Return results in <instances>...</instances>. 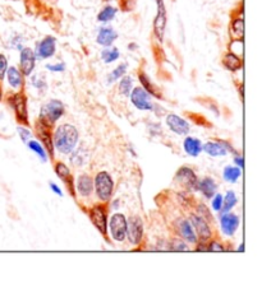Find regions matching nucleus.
Here are the masks:
<instances>
[{
    "label": "nucleus",
    "instance_id": "obj_1",
    "mask_svg": "<svg viewBox=\"0 0 262 293\" xmlns=\"http://www.w3.org/2000/svg\"><path fill=\"white\" fill-rule=\"evenodd\" d=\"M54 147L63 154H69L74 151L78 143V131L71 124L58 126L53 138Z\"/></svg>",
    "mask_w": 262,
    "mask_h": 293
},
{
    "label": "nucleus",
    "instance_id": "obj_2",
    "mask_svg": "<svg viewBox=\"0 0 262 293\" xmlns=\"http://www.w3.org/2000/svg\"><path fill=\"white\" fill-rule=\"evenodd\" d=\"M64 115V105L58 100H51L46 102L40 110L39 121L48 128L53 126Z\"/></svg>",
    "mask_w": 262,
    "mask_h": 293
},
{
    "label": "nucleus",
    "instance_id": "obj_3",
    "mask_svg": "<svg viewBox=\"0 0 262 293\" xmlns=\"http://www.w3.org/2000/svg\"><path fill=\"white\" fill-rule=\"evenodd\" d=\"M96 195L100 200L109 201L114 191V181L106 171H100L93 180Z\"/></svg>",
    "mask_w": 262,
    "mask_h": 293
},
{
    "label": "nucleus",
    "instance_id": "obj_4",
    "mask_svg": "<svg viewBox=\"0 0 262 293\" xmlns=\"http://www.w3.org/2000/svg\"><path fill=\"white\" fill-rule=\"evenodd\" d=\"M110 234L116 242H121L127 234V218L121 213H115L111 215L109 222Z\"/></svg>",
    "mask_w": 262,
    "mask_h": 293
},
{
    "label": "nucleus",
    "instance_id": "obj_5",
    "mask_svg": "<svg viewBox=\"0 0 262 293\" xmlns=\"http://www.w3.org/2000/svg\"><path fill=\"white\" fill-rule=\"evenodd\" d=\"M144 236V223L139 215H132L129 221H127V234L129 242L132 245H140Z\"/></svg>",
    "mask_w": 262,
    "mask_h": 293
},
{
    "label": "nucleus",
    "instance_id": "obj_6",
    "mask_svg": "<svg viewBox=\"0 0 262 293\" xmlns=\"http://www.w3.org/2000/svg\"><path fill=\"white\" fill-rule=\"evenodd\" d=\"M9 104L12 105L16 112L18 121L25 125H29V111H27V98L23 93H16L9 98Z\"/></svg>",
    "mask_w": 262,
    "mask_h": 293
},
{
    "label": "nucleus",
    "instance_id": "obj_7",
    "mask_svg": "<svg viewBox=\"0 0 262 293\" xmlns=\"http://www.w3.org/2000/svg\"><path fill=\"white\" fill-rule=\"evenodd\" d=\"M90 219L93 226L99 229L101 234H106L107 232V215L106 209L102 205H95L90 209Z\"/></svg>",
    "mask_w": 262,
    "mask_h": 293
},
{
    "label": "nucleus",
    "instance_id": "obj_8",
    "mask_svg": "<svg viewBox=\"0 0 262 293\" xmlns=\"http://www.w3.org/2000/svg\"><path fill=\"white\" fill-rule=\"evenodd\" d=\"M191 224L192 227L195 228L196 231V236H198L202 242H207L210 241L212 236V231L209 226V222L206 221L205 218H202L201 215H196L192 214L191 215Z\"/></svg>",
    "mask_w": 262,
    "mask_h": 293
},
{
    "label": "nucleus",
    "instance_id": "obj_9",
    "mask_svg": "<svg viewBox=\"0 0 262 293\" xmlns=\"http://www.w3.org/2000/svg\"><path fill=\"white\" fill-rule=\"evenodd\" d=\"M175 180H177L182 186L186 187V189L193 190V191L197 190V182H198L197 176H196V173L193 172L192 168L187 167V166L181 167L179 170H178L177 175H175Z\"/></svg>",
    "mask_w": 262,
    "mask_h": 293
},
{
    "label": "nucleus",
    "instance_id": "obj_10",
    "mask_svg": "<svg viewBox=\"0 0 262 293\" xmlns=\"http://www.w3.org/2000/svg\"><path fill=\"white\" fill-rule=\"evenodd\" d=\"M158 3V14H156L155 21H154V32L159 40H163L165 27H167V9L164 0H156Z\"/></svg>",
    "mask_w": 262,
    "mask_h": 293
},
{
    "label": "nucleus",
    "instance_id": "obj_11",
    "mask_svg": "<svg viewBox=\"0 0 262 293\" xmlns=\"http://www.w3.org/2000/svg\"><path fill=\"white\" fill-rule=\"evenodd\" d=\"M130 101L132 104L135 105L139 110H142V111H150L153 110V104L150 101V95L144 90V88H135V90L130 92Z\"/></svg>",
    "mask_w": 262,
    "mask_h": 293
},
{
    "label": "nucleus",
    "instance_id": "obj_12",
    "mask_svg": "<svg viewBox=\"0 0 262 293\" xmlns=\"http://www.w3.org/2000/svg\"><path fill=\"white\" fill-rule=\"evenodd\" d=\"M202 151L212 157L225 156L228 152L233 151V147L225 140H217V142H207L202 145Z\"/></svg>",
    "mask_w": 262,
    "mask_h": 293
},
{
    "label": "nucleus",
    "instance_id": "obj_13",
    "mask_svg": "<svg viewBox=\"0 0 262 293\" xmlns=\"http://www.w3.org/2000/svg\"><path fill=\"white\" fill-rule=\"evenodd\" d=\"M220 226H221V231L226 236H233L235 231L239 227V217L234 213H223L220 217Z\"/></svg>",
    "mask_w": 262,
    "mask_h": 293
},
{
    "label": "nucleus",
    "instance_id": "obj_14",
    "mask_svg": "<svg viewBox=\"0 0 262 293\" xmlns=\"http://www.w3.org/2000/svg\"><path fill=\"white\" fill-rule=\"evenodd\" d=\"M167 125L169 126L170 130L178 135H186L189 133V124L181 116L175 114H170L167 116Z\"/></svg>",
    "mask_w": 262,
    "mask_h": 293
},
{
    "label": "nucleus",
    "instance_id": "obj_15",
    "mask_svg": "<svg viewBox=\"0 0 262 293\" xmlns=\"http://www.w3.org/2000/svg\"><path fill=\"white\" fill-rule=\"evenodd\" d=\"M35 60L36 55L30 48H25L21 51V73L23 76H30L35 69Z\"/></svg>",
    "mask_w": 262,
    "mask_h": 293
},
{
    "label": "nucleus",
    "instance_id": "obj_16",
    "mask_svg": "<svg viewBox=\"0 0 262 293\" xmlns=\"http://www.w3.org/2000/svg\"><path fill=\"white\" fill-rule=\"evenodd\" d=\"M55 39L53 36H48L39 42V45L36 48V54L35 55L40 59H48L51 58L55 53Z\"/></svg>",
    "mask_w": 262,
    "mask_h": 293
},
{
    "label": "nucleus",
    "instance_id": "obj_17",
    "mask_svg": "<svg viewBox=\"0 0 262 293\" xmlns=\"http://www.w3.org/2000/svg\"><path fill=\"white\" fill-rule=\"evenodd\" d=\"M36 133L39 135L40 140H43L44 145H45V151L48 152L49 156L53 158L54 157V143L53 138H51L50 131H49V128L46 125H44L43 123L37 121L36 123Z\"/></svg>",
    "mask_w": 262,
    "mask_h": 293
},
{
    "label": "nucleus",
    "instance_id": "obj_18",
    "mask_svg": "<svg viewBox=\"0 0 262 293\" xmlns=\"http://www.w3.org/2000/svg\"><path fill=\"white\" fill-rule=\"evenodd\" d=\"M55 173L57 176L67 185L68 190H69V193H71L72 196H76V193H74V186H73V177L71 175V171L64 163L58 162L55 163Z\"/></svg>",
    "mask_w": 262,
    "mask_h": 293
},
{
    "label": "nucleus",
    "instance_id": "obj_19",
    "mask_svg": "<svg viewBox=\"0 0 262 293\" xmlns=\"http://www.w3.org/2000/svg\"><path fill=\"white\" fill-rule=\"evenodd\" d=\"M76 186L79 195L83 196V198H87V196H90L91 193H92L93 180L91 179L88 175H81L78 179H77Z\"/></svg>",
    "mask_w": 262,
    "mask_h": 293
},
{
    "label": "nucleus",
    "instance_id": "obj_20",
    "mask_svg": "<svg viewBox=\"0 0 262 293\" xmlns=\"http://www.w3.org/2000/svg\"><path fill=\"white\" fill-rule=\"evenodd\" d=\"M116 37H118V34L111 27H101L96 41H97L99 45L106 46L107 48V46H111V44L115 41Z\"/></svg>",
    "mask_w": 262,
    "mask_h": 293
},
{
    "label": "nucleus",
    "instance_id": "obj_21",
    "mask_svg": "<svg viewBox=\"0 0 262 293\" xmlns=\"http://www.w3.org/2000/svg\"><path fill=\"white\" fill-rule=\"evenodd\" d=\"M178 233L181 234L182 237L187 241V242L191 243H197V236H196V232L192 227L191 222L188 221H181L178 223Z\"/></svg>",
    "mask_w": 262,
    "mask_h": 293
},
{
    "label": "nucleus",
    "instance_id": "obj_22",
    "mask_svg": "<svg viewBox=\"0 0 262 293\" xmlns=\"http://www.w3.org/2000/svg\"><path fill=\"white\" fill-rule=\"evenodd\" d=\"M216 189L217 185L216 182L214 181V179L211 177H205L201 181L197 182V190H200L201 193L205 195V198L211 199L212 196L216 194Z\"/></svg>",
    "mask_w": 262,
    "mask_h": 293
},
{
    "label": "nucleus",
    "instance_id": "obj_23",
    "mask_svg": "<svg viewBox=\"0 0 262 293\" xmlns=\"http://www.w3.org/2000/svg\"><path fill=\"white\" fill-rule=\"evenodd\" d=\"M183 148L188 156L197 157L202 152V143L197 138L187 137L183 142Z\"/></svg>",
    "mask_w": 262,
    "mask_h": 293
},
{
    "label": "nucleus",
    "instance_id": "obj_24",
    "mask_svg": "<svg viewBox=\"0 0 262 293\" xmlns=\"http://www.w3.org/2000/svg\"><path fill=\"white\" fill-rule=\"evenodd\" d=\"M223 64H224V67H225L228 70H230V72H237V70L242 69L243 62H242V59H240L238 55H235L234 53H228V54H225V56H224Z\"/></svg>",
    "mask_w": 262,
    "mask_h": 293
},
{
    "label": "nucleus",
    "instance_id": "obj_25",
    "mask_svg": "<svg viewBox=\"0 0 262 293\" xmlns=\"http://www.w3.org/2000/svg\"><path fill=\"white\" fill-rule=\"evenodd\" d=\"M7 76H8V82L13 88L16 90H20L23 86V74L21 73V70H18L17 68L12 67L9 69H7Z\"/></svg>",
    "mask_w": 262,
    "mask_h": 293
},
{
    "label": "nucleus",
    "instance_id": "obj_26",
    "mask_svg": "<svg viewBox=\"0 0 262 293\" xmlns=\"http://www.w3.org/2000/svg\"><path fill=\"white\" fill-rule=\"evenodd\" d=\"M244 34V21L243 18H235L230 25V36L233 40L240 41Z\"/></svg>",
    "mask_w": 262,
    "mask_h": 293
},
{
    "label": "nucleus",
    "instance_id": "obj_27",
    "mask_svg": "<svg viewBox=\"0 0 262 293\" xmlns=\"http://www.w3.org/2000/svg\"><path fill=\"white\" fill-rule=\"evenodd\" d=\"M139 79L142 84V88H144V90L146 91V92L149 93L150 96H154V97H156V98L161 97V93L159 92L158 88H156V87L154 86L153 83H151V81H150L149 77H147L145 73H140Z\"/></svg>",
    "mask_w": 262,
    "mask_h": 293
},
{
    "label": "nucleus",
    "instance_id": "obj_28",
    "mask_svg": "<svg viewBox=\"0 0 262 293\" xmlns=\"http://www.w3.org/2000/svg\"><path fill=\"white\" fill-rule=\"evenodd\" d=\"M237 203L238 198L237 195H235V193L231 191V190H229L228 193H226V195L223 196V207L220 209L221 210V214H223V213L230 212V210L237 205Z\"/></svg>",
    "mask_w": 262,
    "mask_h": 293
},
{
    "label": "nucleus",
    "instance_id": "obj_29",
    "mask_svg": "<svg viewBox=\"0 0 262 293\" xmlns=\"http://www.w3.org/2000/svg\"><path fill=\"white\" fill-rule=\"evenodd\" d=\"M240 175H242V171H240V167H238V166H226L224 168V179H225V181L230 182V184L237 182Z\"/></svg>",
    "mask_w": 262,
    "mask_h": 293
},
{
    "label": "nucleus",
    "instance_id": "obj_30",
    "mask_svg": "<svg viewBox=\"0 0 262 293\" xmlns=\"http://www.w3.org/2000/svg\"><path fill=\"white\" fill-rule=\"evenodd\" d=\"M115 14L116 9L111 6H107L100 12L99 16H97V21H100V22H109V21H111L115 17Z\"/></svg>",
    "mask_w": 262,
    "mask_h": 293
},
{
    "label": "nucleus",
    "instance_id": "obj_31",
    "mask_svg": "<svg viewBox=\"0 0 262 293\" xmlns=\"http://www.w3.org/2000/svg\"><path fill=\"white\" fill-rule=\"evenodd\" d=\"M119 55H120V54H119V50L116 48L105 49L101 53V59L106 63V64H109V63L115 62L116 59L119 58Z\"/></svg>",
    "mask_w": 262,
    "mask_h": 293
},
{
    "label": "nucleus",
    "instance_id": "obj_32",
    "mask_svg": "<svg viewBox=\"0 0 262 293\" xmlns=\"http://www.w3.org/2000/svg\"><path fill=\"white\" fill-rule=\"evenodd\" d=\"M125 72H127V64H120L119 67H116L107 77V83H113V82L118 81L119 78H121L125 74Z\"/></svg>",
    "mask_w": 262,
    "mask_h": 293
},
{
    "label": "nucleus",
    "instance_id": "obj_33",
    "mask_svg": "<svg viewBox=\"0 0 262 293\" xmlns=\"http://www.w3.org/2000/svg\"><path fill=\"white\" fill-rule=\"evenodd\" d=\"M27 145H29L31 151H34L35 153H36L37 156L40 157V158L43 159V162H45V161H46V151H45V148H44L43 145L40 144V143L37 142V140H29Z\"/></svg>",
    "mask_w": 262,
    "mask_h": 293
},
{
    "label": "nucleus",
    "instance_id": "obj_34",
    "mask_svg": "<svg viewBox=\"0 0 262 293\" xmlns=\"http://www.w3.org/2000/svg\"><path fill=\"white\" fill-rule=\"evenodd\" d=\"M132 91V78L130 77H123L119 83V92L123 96H129Z\"/></svg>",
    "mask_w": 262,
    "mask_h": 293
},
{
    "label": "nucleus",
    "instance_id": "obj_35",
    "mask_svg": "<svg viewBox=\"0 0 262 293\" xmlns=\"http://www.w3.org/2000/svg\"><path fill=\"white\" fill-rule=\"evenodd\" d=\"M169 248L172 251H188L189 247L186 242L181 240H174L172 242V245L169 246Z\"/></svg>",
    "mask_w": 262,
    "mask_h": 293
},
{
    "label": "nucleus",
    "instance_id": "obj_36",
    "mask_svg": "<svg viewBox=\"0 0 262 293\" xmlns=\"http://www.w3.org/2000/svg\"><path fill=\"white\" fill-rule=\"evenodd\" d=\"M212 209L216 210V212H220V209H221V207H223V195L221 194H215L214 196H212Z\"/></svg>",
    "mask_w": 262,
    "mask_h": 293
},
{
    "label": "nucleus",
    "instance_id": "obj_37",
    "mask_svg": "<svg viewBox=\"0 0 262 293\" xmlns=\"http://www.w3.org/2000/svg\"><path fill=\"white\" fill-rule=\"evenodd\" d=\"M223 252L224 246L219 242V241H211L207 245V252Z\"/></svg>",
    "mask_w": 262,
    "mask_h": 293
},
{
    "label": "nucleus",
    "instance_id": "obj_38",
    "mask_svg": "<svg viewBox=\"0 0 262 293\" xmlns=\"http://www.w3.org/2000/svg\"><path fill=\"white\" fill-rule=\"evenodd\" d=\"M7 69H8V60L3 54H0V81L6 76Z\"/></svg>",
    "mask_w": 262,
    "mask_h": 293
},
{
    "label": "nucleus",
    "instance_id": "obj_39",
    "mask_svg": "<svg viewBox=\"0 0 262 293\" xmlns=\"http://www.w3.org/2000/svg\"><path fill=\"white\" fill-rule=\"evenodd\" d=\"M17 130H18V133H20L21 139L23 140V143H25V144H27V143H29V140L31 139V133H30V130H27V129L22 128V126H20V128H18Z\"/></svg>",
    "mask_w": 262,
    "mask_h": 293
},
{
    "label": "nucleus",
    "instance_id": "obj_40",
    "mask_svg": "<svg viewBox=\"0 0 262 293\" xmlns=\"http://www.w3.org/2000/svg\"><path fill=\"white\" fill-rule=\"evenodd\" d=\"M198 210H200V215L202 218H205L206 221L207 222H212V215L209 213V209L203 205V204H201V205H198Z\"/></svg>",
    "mask_w": 262,
    "mask_h": 293
},
{
    "label": "nucleus",
    "instance_id": "obj_41",
    "mask_svg": "<svg viewBox=\"0 0 262 293\" xmlns=\"http://www.w3.org/2000/svg\"><path fill=\"white\" fill-rule=\"evenodd\" d=\"M46 69L51 70V72H64L65 65L63 64V63H62V64H57V65L49 64V65H46Z\"/></svg>",
    "mask_w": 262,
    "mask_h": 293
},
{
    "label": "nucleus",
    "instance_id": "obj_42",
    "mask_svg": "<svg viewBox=\"0 0 262 293\" xmlns=\"http://www.w3.org/2000/svg\"><path fill=\"white\" fill-rule=\"evenodd\" d=\"M234 162H235V165H237L238 167H242L243 168V165H244V161H243V157L237 156V157H235V158H234Z\"/></svg>",
    "mask_w": 262,
    "mask_h": 293
},
{
    "label": "nucleus",
    "instance_id": "obj_43",
    "mask_svg": "<svg viewBox=\"0 0 262 293\" xmlns=\"http://www.w3.org/2000/svg\"><path fill=\"white\" fill-rule=\"evenodd\" d=\"M120 3L124 11H128L129 9V4H132V0H120Z\"/></svg>",
    "mask_w": 262,
    "mask_h": 293
},
{
    "label": "nucleus",
    "instance_id": "obj_44",
    "mask_svg": "<svg viewBox=\"0 0 262 293\" xmlns=\"http://www.w3.org/2000/svg\"><path fill=\"white\" fill-rule=\"evenodd\" d=\"M50 187H51V189H53V191H54V193H55V194H58V195H59V196H63L62 190H60L59 187L57 186V185H55V184H50Z\"/></svg>",
    "mask_w": 262,
    "mask_h": 293
},
{
    "label": "nucleus",
    "instance_id": "obj_45",
    "mask_svg": "<svg viewBox=\"0 0 262 293\" xmlns=\"http://www.w3.org/2000/svg\"><path fill=\"white\" fill-rule=\"evenodd\" d=\"M205 243H207V242H201V245H198L197 247H196V251L207 252V245H205Z\"/></svg>",
    "mask_w": 262,
    "mask_h": 293
},
{
    "label": "nucleus",
    "instance_id": "obj_46",
    "mask_svg": "<svg viewBox=\"0 0 262 293\" xmlns=\"http://www.w3.org/2000/svg\"><path fill=\"white\" fill-rule=\"evenodd\" d=\"M243 250H244V246L240 245L239 248H238V252H243Z\"/></svg>",
    "mask_w": 262,
    "mask_h": 293
},
{
    "label": "nucleus",
    "instance_id": "obj_47",
    "mask_svg": "<svg viewBox=\"0 0 262 293\" xmlns=\"http://www.w3.org/2000/svg\"><path fill=\"white\" fill-rule=\"evenodd\" d=\"M2 97H3V91H2V87H0V101H2Z\"/></svg>",
    "mask_w": 262,
    "mask_h": 293
}]
</instances>
